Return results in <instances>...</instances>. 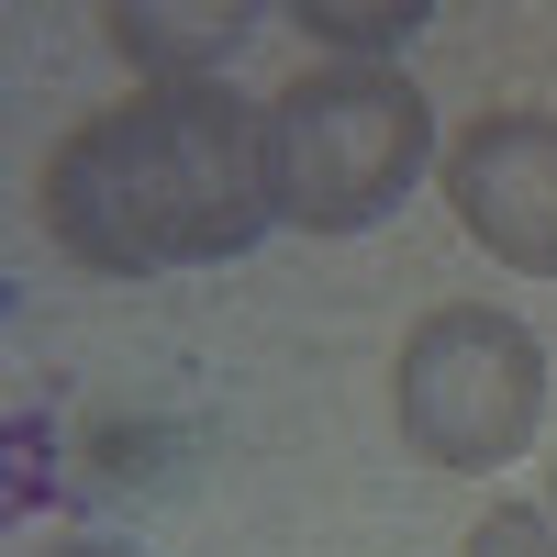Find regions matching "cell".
<instances>
[{
	"mask_svg": "<svg viewBox=\"0 0 557 557\" xmlns=\"http://www.w3.org/2000/svg\"><path fill=\"white\" fill-rule=\"evenodd\" d=\"M34 212L89 278L223 268V257H246L278 223L268 101H235L223 78L134 89L123 112L67 123V146L34 178Z\"/></svg>",
	"mask_w": 557,
	"mask_h": 557,
	"instance_id": "obj_1",
	"label": "cell"
},
{
	"mask_svg": "<svg viewBox=\"0 0 557 557\" xmlns=\"http://www.w3.org/2000/svg\"><path fill=\"white\" fill-rule=\"evenodd\" d=\"M435 157V112L401 67H301L268 101V190L290 235H368Z\"/></svg>",
	"mask_w": 557,
	"mask_h": 557,
	"instance_id": "obj_2",
	"label": "cell"
},
{
	"mask_svg": "<svg viewBox=\"0 0 557 557\" xmlns=\"http://www.w3.org/2000/svg\"><path fill=\"white\" fill-rule=\"evenodd\" d=\"M391 412H401V446L424 469L480 480L502 457H524L535 424H546V346L491 301H446V312H424L401 335Z\"/></svg>",
	"mask_w": 557,
	"mask_h": 557,
	"instance_id": "obj_3",
	"label": "cell"
},
{
	"mask_svg": "<svg viewBox=\"0 0 557 557\" xmlns=\"http://www.w3.org/2000/svg\"><path fill=\"white\" fill-rule=\"evenodd\" d=\"M446 212L513 278H557V123L546 112H480L446 146Z\"/></svg>",
	"mask_w": 557,
	"mask_h": 557,
	"instance_id": "obj_4",
	"label": "cell"
},
{
	"mask_svg": "<svg viewBox=\"0 0 557 557\" xmlns=\"http://www.w3.org/2000/svg\"><path fill=\"white\" fill-rule=\"evenodd\" d=\"M101 34L134 67H157V89H178V78H212L257 34V0H112Z\"/></svg>",
	"mask_w": 557,
	"mask_h": 557,
	"instance_id": "obj_5",
	"label": "cell"
},
{
	"mask_svg": "<svg viewBox=\"0 0 557 557\" xmlns=\"http://www.w3.org/2000/svg\"><path fill=\"white\" fill-rule=\"evenodd\" d=\"M301 34L346 45L357 67H380L391 45H412V34H424V0H401V12H335V0H301Z\"/></svg>",
	"mask_w": 557,
	"mask_h": 557,
	"instance_id": "obj_6",
	"label": "cell"
},
{
	"mask_svg": "<svg viewBox=\"0 0 557 557\" xmlns=\"http://www.w3.org/2000/svg\"><path fill=\"white\" fill-rule=\"evenodd\" d=\"M457 557H557V513H535V502H491Z\"/></svg>",
	"mask_w": 557,
	"mask_h": 557,
	"instance_id": "obj_7",
	"label": "cell"
},
{
	"mask_svg": "<svg viewBox=\"0 0 557 557\" xmlns=\"http://www.w3.org/2000/svg\"><path fill=\"white\" fill-rule=\"evenodd\" d=\"M34 557H134V546H112V535H57V546H34Z\"/></svg>",
	"mask_w": 557,
	"mask_h": 557,
	"instance_id": "obj_8",
	"label": "cell"
},
{
	"mask_svg": "<svg viewBox=\"0 0 557 557\" xmlns=\"http://www.w3.org/2000/svg\"><path fill=\"white\" fill-rule=\"evenodd\" d=\"M546 513H557V469H546Z\"/></svg>",
	"mask_w": 557,
	"mask_h": 557,
	"instance_id": "obj_9",
	"label": "cell"
}]
</instances>
